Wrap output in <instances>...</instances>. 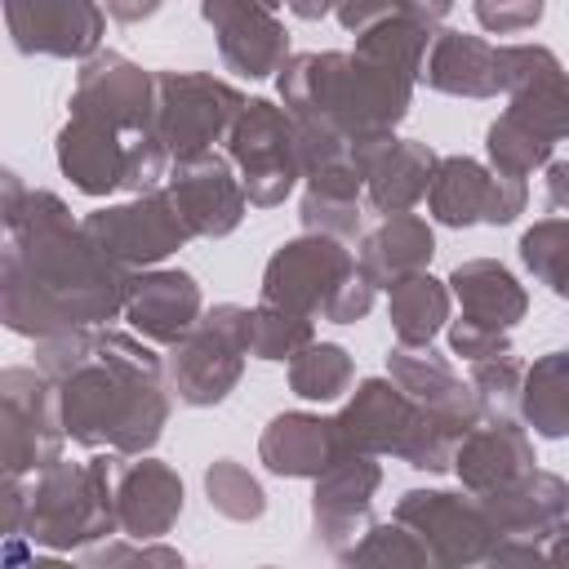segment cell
<instances>
[{
  "instance_id": "cell-3",
  "label": "cell",
  "mask_w": 569,
  "mask_h": 569,
  "mask_svg": "<svg viewBox=\"0 0 569 569\" xmlns=\"http://www.w3.org/2000/svg\"><path fill=\"white\" fill-rule=\"evenodd\" d=\"M333 431H338V449H356L373 458L396 453L418 471H449L471 427L418 405L396 378H365L356 396L338 409Z\"/></svg>"
},
{
  "instance_id": "cell-19",
  "label": "cell",
  "mask_w": 569,
  "mask_h": 569,
  "mask_svg": "<svg viewBox=\"0 0 569 569\" xmlns=\"http://www.w3.org/2000/svg\"><path fill=\"white\" fill-rule=\"evenodd\" d=\"M453 471L462 476L467 493L485 498L493 489L516 485L525 471H533V445L525 427H516V418H480L462 436L453 453Z\"/></svg>"
},
{
  "instance_id": "cell-32",
  "label": "cell",
  "mask_w": 569,
  "mask_h": 569,
  "mask_svg": "<svg viewBox=\"0 0 569 569\" xmlns=\"http://www.w3.org/2000/svg\"><path fill=\"white\" fill-rule=\"evenodd\" d=\"M356 378L351 356L338 342H307L293 360H289V391L302 400H338Z\"/></svg>"
},
{
  "instance_id": "cell-36",
  "label": "cell",
  "mask_w": 569,
  "mask_h": 569,
  "mask_svg": "<svg viewBox=\"0 0 569 569\" xmlns=\"http://www.w3.org/2000/svg\"><path fill=\"white\" fill-rule=\"evenodd\" d=\"M204 493H209V507L227 520H258L267 511V493L262 485L231 458H218L209 471H204Z\"/></svg>"
},
{
  "instance_id": "cell-30",
  "label": "cell",
  "mask_w": 569,
  "mask_h": 569,
  "mask_svg": "<svg viewBox=\"0 0 569 569\" xmlns=\"http://www.w3.org/2000/svg\"><path fill=\"white\" fill-rule=\"evenodd\" d=\"M449 284H440L427 271H413L387 289V316L396 329V342L405 347H427L445 325H449Z\"/></svg>"
},
{
  "instance_id": "cell-18",
  "label": "cell",
  "mask_w": 569,
  "mask_h": 569,
  "mask_svg": "<svg viewBox=\"0 0 569 569\" xmlns=\"http://www.w3.org/2000/svg\"><path fill=\"white\" fill-rule=\"evenodd\" d=\"M133 138L138 133H120L93 116H71L58 133V169L71 178L76 191L107 196V191L124 187Z\"/></svg>"
},
{
  "instance_id": "cell-35",
  "label": "cell",
  "mask_w": 569,
  "mask_h": 569,
  "mask_svg": "<svg viewBox=\"0 0 569 569\" xmlns=\"http://www.w3.org/2000/svg\"><path fill=\"white\" fill-rule=\"evenodd\" d=\"M307 342H316L311 316L276 307V302L253 307V356L258 360H293Z\"/></svg>"
},
{
  "instance_id": "cell-7",
  "label": "cell",
  "mask_w": 569,
  "mask_h": 569,
  "mask_svg": "<svg viewBox=\"0 0 569 569\" xmlns=\"http://www.w3.org/2000/svg\"><path fill=\"white\" fill-rule=\"evenodd\" d=\"M244 93L204 71H156V111L151 129L169 147L173 160L209 151L218 138L231 133Z\"/></svg>"
},
{
  "instance_id": "cell-42",
  "label": "cell",
  "mask_w": 569,
  "mask_h": 569,
  "mask_svg": "<svg viewBox=\"0 0 569 569\" xmlns=\"http://www.w3.org/2000/svg\"><path fill=\"white\" fill-rule=\"evenodd\" d=\"M333 13L342 22V31H356L360 36L365 27H373V22L391 18V13H405V0H338Z\"/></svg>"
},
{
  "instance_id": "cell-41",
  "label": "cell",
  "mask_w": 569,
  "mask_h": 569,
  "mask_svg": "<svg viewBox=\"0 0 569 569\" xmlns=\"http://www.w3.org/2000/svg\"><path fill=\"white\" fill-rule=\"evenodd\" d=\"M449 351L453 356H462L467 365L471 360H485V356H502V351H511V342H507V333L502 329H485V325H476V320H453L449 325Z\"/></svg>"
},
{
  "instance_id": "cell-33",
  "label": "cell",
  "mask_w": 569,
  "mask_h": 569,
  "mask_svg": "<svg viewBox=\"0 0 569 569\" xmlns=\"http://www.w3.org/2000/svg\"><path fill=\"white\" fill-rule=\"evenodd\" d=\"M551 138H542L533 124H525L520 116H511V111H502L493 124H489V142H485V151H489V164L498 169V173H516V178H529L533 169H542V164H551Z\"/></svg>"
},
{
  "instance_id": "cell-21",
  "label": "cell",
  "mask_w": 569,
  "mask_h": 569,
  "mask_svg": "<svg viewBox=\"0 0 569 569\" xmlns=\"http://www.w3.org/2000/svg\"><path fill=\"white\" fill-rule=\"evenodd\" d=\"M116 516H120V533H129L138 542L164 538L173 529V520L182 516V480H178V471L156 462V458H138V462L120 458Z\"/></svg>"
},
{
  "instance_id": "cell-22",
  "label": "cell",
  "mask_w": 569,
  "mask_h": 569,
  "mask_svg": "<svg viewBox=\"0 0 569 569\" xmlns=\"http://www.w3.org/2000/svg\"><path fill=\"white\" fill-rule=\"evenodd\" d=\"M422 80L436 93L453 98H498L502 93V53L498 44L467 31H436L422 58Z\"/></svg>"
},
{
  "instance_id": "cell-49",
  "label": "cell",
  "mask_w": 569,
  "mask_h": 569,
  "mask_svg": "<svg viewBox=\"0 0 569 569\" xmlns=\"http://www.w3.org/2000/svg\"><path fill=\"white\" fill-rule=\"evenodd\" d=\"M262 4H267V9H280V4H289V0H262Z\"/></svg>"
},
{
  "instance_id": "cell-2",
  "label": "cell",
  "mask_w": 569,
  "mask_h": 569,
  "mask_svg": "<svg viewBox=\"0 0 569 569\" xmlns=\"http://www.w3.org/2000/svg\"><path fill=\"white\" fill-rule=\"evenodd\" d=\"M164 360L147 347L142 333L93 329L89 360L58 382L62 427L76 445H107L111 453H147L164 422L169 396L160 387Z\"/></svg>"
},
{
  "instance_id": "cell-29",
  "label": "cell",
  "mask_w": 569,
  "mask_h": 569,
  "mask_svg": "<svg viewBox=\"0 0 569 569\" xmlns=\"http://www.w3.org/2000/svg\"><path fill=\"white\" fill-rule=\"evenodd\" d=\"M493 182H498V173L485 169L480 160H471V156H440L436 173H431V187H427V209L445 227L485 222Z\"/></svg>"
},
{
  "instance_id": "cell-43",
  "label": "cell",
  "mask_w": 569,
  "mask_h": 569,
  "mask_svg": "<svg viewBox=\"0 0 569 569\" xmlns=\"http://www.w3.org/2000/svg\"><path fill=\"white\" fill-rule=\"evenodd\" d=\"M89 565H116V560H164V565H182L178 551H164V547H107V551H89L84 556Z\"/></svg>"
},
{
  "instance_id": "cell-24",
  "label": "cell",
  "mask_w": 569,
  "mask_h": 569,
  "mask_svg": "<svg viewBox=\"0 0 569 569\" xmlns=\"http://www.w3.org/2000/svg\"><path fill=\"white\" fill-rule=\"evenodd\" d=\"M436 151L413 138H387L365 156V196L373 213H409L436 173Z\"/></svg>"
},
{
  "instance_id": "cell-47",
  "label": "cell",
  "mask_w": 569,
  "mask_h": 569,
  "mask_svg": "<svg viewBox=\"0 0 569 569\" xmlns=\"http://www.w3.org/2000/svg\"><path fill=\"white\" fill-rule=\"evenodd\" d=\"M333 4H338V0H289V13L302 18V22H316V18L333 13Z\"/></svg>"
},
{
  "instance_id": "cell-26",
  "label": "cell",
  "mask_w": 569,
  "mask_h": 569,
  "mask_svg": "<svg viewBox=\"0 0 569 569\" xmlns=\"http://www.w3.org/2000/svg\"><path fill=\"white\" fill-rule=\"evenodd\" d=\"M449 289L462 307L467 320L485 325V329H516L529 311V293L525 284L493 258H471V262H458L453 276H449Z\"/></svg>"
},
{
  "instance_id": "cell-44",
  "label": "cell",
  "mask_w": 569,
  "mask_h": 569,
  "mask_svg": "<svg viewBox=\"0 0 569 569\" xmlns=\"http://www.w3.org/2000/svg\"><path fill=\"white\" fill-rule=\"evenodd\" d=\"M547 204L569 213V160H551L547 164Z\"/></svg>"
},
{
  "instance_id": "cell-13",
  "label": "cell",
  "mask_w": 569,
  "mask_h": 569,
  "mask_svg": "<svg viewBox=\"0 0 569 569\" xmlns=\"http://www.w3.org/2000/svg\"><path fill=\"white\" fill-rule=\"evenodd\" d=\"M156 111V76L120 53H93L80 67L71 116H93L120 133H147Z\"/></svg>"
},
{
  "instance_id": "cell-10",
  "label": "cell",
  "mask_w": 569,
  "mask_h": 569,
  "mask_svg": "<svg viewBox=\"0 0 569 569\" xmlns=\"http://www.w3.org/2000/svg\"><path fill=\"white\" fill-rule=\"evenodd\" d=\"M80 227L111 258H120L124 267H156V262H164L173 249H182L196 236L164 187L160 191H147V196H133L129 204L98 209Z\"/></svg>"
},
{
  "instance_id": "cell-4",
  "label": "cell",
  "mask_w": 569,
  "mask_h": 569,
  "mask_svg": "<svg viewBox=\"0 0 569 569\" xmlns=\"http://www.w3.org/2000/svg\"><path fill=\"white\" fill-rule=\"evenodd\" d=\"M124 453L111 458H89V462H53L40 471L31 498H27V520L22 533L31 542L71 551L93 538H107L120 529L116 516V471Z\"/></svg>"
},
{
  "instance_id": "cell-20",
  "label": "cell",
  "mask_w": 569,
  "mask_h": 569,
  "mask_svg": "<svg viewBox=\"0 0 569 569\" xmlns=\"http://www.w3.org/2000/svg\"><path fill=\"white\" fill-rule=\"evenodd\" d=\"M124 316H129V329L142 333L147 342L173 347L204 316L200 311V284L187 271H160V267L156 271H142L129 284Z\"/></svg>"
},
{
  "instance_id": "cell-15",
  "label": "cell",
  "mask_w": 569,
  "mask_h": 569,
  "mask_svg": "<svg viewBox=\"0 0 569 569\" xmlns=\"http://www.w3.org/2000/svg\"><path fill=\"white\" fill-rule=\"evenodd\" d=\"M382 485V467L373 462V453H356V449H338L329 458V467L316 476V493H311V520L316 533L342 556L351 542L365 538L369 529V507L373 493Z\"/></svg>"
},
{
  "instance_id": "cell-1",
  "label": "cell",
  "mask_w": 569,
  "mask_h": 569,
  "mask_svg": "<svg viewBox=\"0 0 569 569\" xmlns=\"http://www.w3.org/2000/svg\"><path fill=\"white\" fill-rule=\"evenodd\" d=\"M4 231L0 307L13 333L49 338L62 329H93L124 311L133 267L71 222L58 196L27 191L18 173H4Z\"/></svg>"
},
{
  "instance_id": "cell-17",
  "label": "cell",
  "mask_w": 569,
  "mask_h": 569,
  "mask_svg": "<svg viewBox=\"0 0 569 569\" xmlns=\"http://www.w3.org/2000/svg\"><path fill=\"white\" fill-rule=\"evenodd\" d=\"M9 36L22 53L93 58L107 13L98 0H4Z\"/></svg>"
},
{
  "instance_id": "cell-11",
  "label": "cell",
  "mask_w": 569,
  "mask_h": 569,
  "mask_svg": "<svg viewBox=\"0 0 569 569\" xmlns=\"http://www.w3.org/2000/svg\"><path fill=\"white\" fill-rule=\"evenodd\" d=\"M396 520L422 538V547L431 551V565H476L489 556L498 538L476 493L462 498L445 489H409L396 502Z\"/></svg>"
},
{
  "instance_id": "cell-38",
  "label": "cell",
  "mask_w": 569,
  "mask_h": 569,
  "mask_svg": "<svg viewBox=\"0 0 569 569\" xmlns=\"http://www.w3.org/2000/svg\"><path fill=\"white\" fill-rule=\"evenodd\" d=\"M520 382H525V365L511 351L471 360V387L480 396L485 418H511L520 409Z\"/></svg>"
},
{
  "instance_id": "cell-27",
  "label": "cell",
  "mask_w": 569,
  "mask_h": 569,
  "mask_svg": "<svg viewBox=\"0 0 569 569\" xmlns=\"http://www.w3.org/2000/svg\"><path fill=\"white\" fill-rule=\"evenodd\" d=\"M431 253H436V240L418 213H387L373 231H365L356 262L378 289H391L396 280L427 271Z\"/></svg>"
},
{
  "instance_id": "cell-45",
  "label": "cell",
  "mask_w": 569,
  "mask_h": 569,
  "mask_svg": "<svg viewBox=\"0 0 569 569\" xmlns=\"http://www.w3.org/2000/svg\"><path fill=\"white\" fill-rule=\"evenodd\" d=\"M449 9H453V0H405V13L409 18H418L422 27H440L445 18H449Z\"/></svg>"
},
{
  "instance_id": "cell-34",
  "label": "cell",
  "mask_w": 569,
  "mask_h": 569,
  "mask_svg": "<svg viewBox=\"0 0 569 569\" xmlns=\"http://www.w3.org/2000/svg\"><path fill=\"white\" fill-rule=\"evenodd\" d=\"M520 262L542 280L556 298L569 302V222L565 218H542L520 236Z\"/></svg>"
},
{
  "instance_id": "cell-6",
  "label": "cell",
  "mask_w": 569,
  "mask_h": 569,
  "mask_svg": "<svg viewBox=\"0 0 569 569\" xmlns=\"http://www.w3.org/2000/svg\"><path fill=\"white\" fill-rule=\"evenodd\" d=\"M227 156L240 164V182L253 209H276L302 178V151H298V120L267 102L253 98L240 107L231 133H227Z\"/></svg>"
},
{
  "instance_id": "cell-31",
  "label": "cell",
  "mask_w": 569,
  "mask_h": 569,
  "mask_svg": "<svg viewBox=\"0 0 569 569\" xmlns=\"http://www.w3.org/2000/svg\"><path fill=\"white\" fill-rule=\"evenodd\" d=\"M520 413L547 440L569 436V351H547L525 369Z\"/></svg>"
},
{
  "instance_id": "cell-16",
  "label": "cell",
  "mask_w": 569,
  "mask_h": 569,
  "mask_svg": "<svg viewBox=\"0 0 569 569\" xmlns=\"http://www.w3.org/2000/svg\"><path fill=\"white\" fill-rule=\"evenodd\" d=\"M200 18L218 36V53L236 76L267 80L289 62V36L262 0H200Z\"/></svg>"
},
{
  "instance_id": "cell-40",
  "label": "cell",
  "mask_w": 569,
  "mask_h": 569,
  "mask_svg": "<svg viewBox=\"0 0 569 569\" xmlns=\"http://www.w3.org/2000/svg\"><path fill=\"white\" fill-rule=\"evenodd\" d=\"M547 0H476V22L493 36H516L529 31L542 18Z\"/></svg>"
},
{
  "instance_id": "cell-39",
  "label": "cell",
  "mask_w": 569,
  "mask_h": 569,
  "mask_svg": "<svg viewBox=\"0 0 569 569\" xmlns=\"http://www.w3.org/2000/svg\"><path fill=\"white\" fill-rule=\"evenodd\" d=\"M302 227L307 231H320V236H356L360 231V200H342V196H325V191H311L302 196Z\"/></svg>"
},
{
  "instance_id": "cell-14",
  "label": "cell",
  "mask_w": 569,
  "mask_h": 569,
  "mask_svg": "<svg viewBox=\"0 0 569 569\" xmlns=\"http://www.w3.org/2000/svg\"><path fill=\"white\" fill-rule=\"evenodd\" d=\"M164 191L173 196L178 213L187 218V227L196 236H227L249 213L244 182L231 178V156H218L213 147L173 160V169L164 178Z\"/></svg>"
},
{
  "instance_id": "cell-9",
  "label": "cell",
  "mask_w": 569,
  "mask_h": 569,
  "mask_svg": "<svg viewBox=\"0 0 569 569\" xmlns=\"http://www.w3.org/2000/svg\"><path fill=\"white\" fill-rule=\"evenodd\" d=\"M356 253L338 244V236H320L307 231L289 244H280L262 271V302L302 311V316H325L329 298L338 293V284L356 271Z\"/></svg>"
},
{
  "instance_id": "cell-12",
  "label": "cell",
  "mask_w": 569,
  "mask_h": 569,
  "mask_svg": "<svg viewBox=\"0 0 569 569\" xmlns=\"http://www.w3.org/2000/svg\"><path fill=\"white\" fill-rule=\"evenodd\" d=\"M507 111L551 142H569V71L547 44H498Z\"/></svg>"
},
{
  "instance_id": "cell-25",
  "label": "cell",
  "mask_w": 569,
  "mask_h": 569,
  "mask_svg": "<svg viewBox=\"0 0 569 569\" xmlns=\"http://www.w3.org/2000/svg\"><path fill=\"white\" fill-rule=\"evenodd\" d=\"M387 369H391V378H396L418 405H427V409H436V413H445V418H458V422H467V427H476V422L485 418L476 387L462 382V378L453 373V365H449L440 351H431V342H427V347H405V342H396L391 356H387Z\"/></svg>"
},
{
  "instance_id": "cell-46",
  "label": "cell",
  "mask_w": 569,
  "mask_h": 569,
  "mask_svg": "<svg viewBox=\"0 0 569 569\" xmlns=\"http://www.w3.org/2000/svg\"><path fill=\"white\" fill-rule=\"evenodd\" d=\"M160 4H164V0H107V13H111L116 22H142V18H151Z\"/></svg>"
},
{
  "instance_id": "cell-48",
  "label": "cell",
  "mask_w": 569,
  "mask_h": 569,
  "mask_svg": "<svg viewBox=\"0 0 569 569\" xmlns=\"http://www.w3.org/2000/svg\"><path fill=\"white\" fill-rule=\"evenodd\" d=\"M547 560H551V565H569V516L556 525L551 547H547Z\"/></svg>"
},
{
  "instance_id": "cell-23",
  "label": "cell",
  "mask_w": 569,
  "mask_h": 569,
  "mask_svg": "<svg viewBox=\"0 0 569 569\" xmlns=\"http://www.w3.org/2000/svg\"><path fill=\"white\" fill-rule=\"evenodd\" d=\"M489 525L498 529V538H533L547 542L556 533V525L569 516V485L551 471H525L516 485L493 489L480 498Z\"/></svg>"
},
{
  "instance_id": "cell-8",
  "label": "cell",
  "mask_w": 569,
  "mask_h": 569,
  "mask_svg": "<svg viewBox=\"0 0 569 569\" xmlns=\"http://www.w3.org/2000/svg\"><path fill=\"white\" fill-rule=\"evenodd\" d=\"M0 400H4V476H27L44 471L62 458V405H58V382L44 369H4L0 378Z\"/></svg>"
},
{
  "instance_id": "cell-37",
  "label": "cell",
  "mask_w": 569,
  "mask_h": 569,
  "mask_svg": "<svg viewBox=\"0 0 569 569\" xmlns=\"http://www.w3.org/2000/svg\"><path fill=\"white\" fill-rule=\"evenodd\" d=\"M342 560H351V565H431V551L422 547V538L409 525H400L391 516V525H369L365 538L342 551Z\"/></svg>"
},
{
  "instance_id": "cell-5",
  "label": "cell",
  "mask_w": 569,
  "mask_h": 569,
  "mask_svg": "<svg viewBox=\"0 0 569 569\" xmlns=\"http://www.w3.org/2000/svg\"><path fill=\"white\" fill-rule=\"evenodd\" d=\"M253 356V311L222 302L196 320V329L169 347L164 378L182 405H218L244 373Z\"/></svg>"
},
{
  "instance_id": "cell-28",
  "label": "cell",
  "mask_w": 569,
  "mask_h": 569,
  "mask_svg": "<svg viewBox=\"0 0 569 569\" xmlns=\"http://www.w3.org/2000/svg\"><path fill=\"white\" fill-rule=\"evenodd\" d=\"M333 453H338V431H333V418H320V413H280L267 422L258 440V458L276 476L316 480Z\"/></svg>"
}]
</instances>
